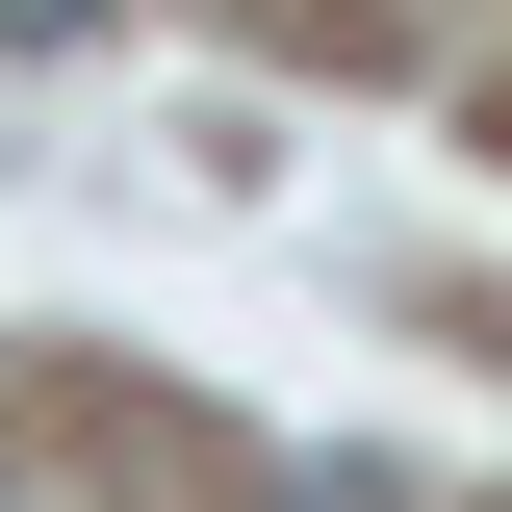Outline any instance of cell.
I'll use <instances>...</instances> for the list:
<instances>
[{
    "label": "cell",
    "instance_id": "cell-1",
    "mask_svg": "<svg viewBox=\"0 0 512 512\" xmlns=\"http://www.w3.org/2000/svg\"><path fill=\"white\" fill-rule=\"evenodd\" d=\"M77 26H128V0H0V52H77Z\"/></svg>",
    "mask_w": 512,
    "mask_h": 512
}]
</instances>
